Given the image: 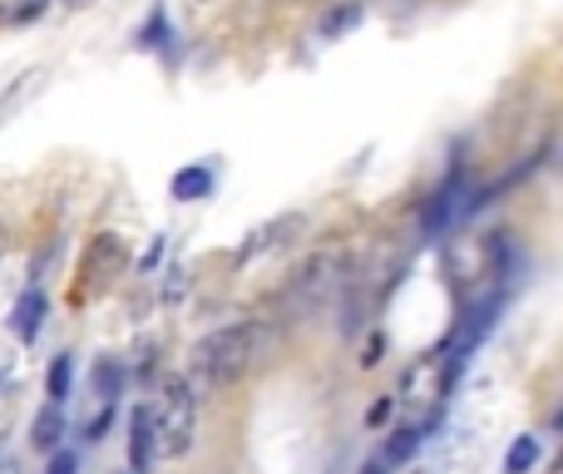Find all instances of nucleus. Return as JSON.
Returning a JSON list of instances; mask_svg holds the SVG:
<instances>
[{"label": "nucleus", "instance_id": "1a4fd4ad", "mask_svg": "<svg viewBox=\"0 0 563 474\" xmlns=\"http://www.w3.org/2000/svg\"><path fill=\"white\" fill-rule=\"evenodd\" d=\"M539 465V436H519L505 455V474H529Z\"/></svg>", "mask_w": 563, "mask_h": 474}, {"label": "nucleus", "instance_id": "f03ea898", "mask_svg": "<svg viewBox=\"0 0 563 474\" xmlns=\"http://www.w3.org/2000/svg\"><path fill=\"white\" fill-rule=\"evenodd\" d=\"M148 410V440L158 460H184L198 440V396L184 376H168Z\"/></svg>", "mask_w": 563, "mask_h": 474}, {"label": "nucleus", "instance_id": "2eb2a0df", "mask_svg": "<svg viewBox=\"0 0 563 474\" xmlns=\"http://www.w3.org/2000/svg\"><path fill=\"white\" fill-rule=\"evenodd\" d=\"M386 416H390V396H380L376 406H371V416H366V420H371V426H380V420H386Z\"/></svg>", "mask_w": 563, "mask_h": 474}, {"label": "nucleus", "instance_id": "6e6552de", "mask_svg": "<svg viewBox=\"0 0 563 474\" xmlns=\"http://www.w3.org/2000/svg\"><path fill=\"white\" fill-rule=\"evenodd\" d=\"M59 436H65V410L45 400V410H40L35 426H30V445H35V450H55Z\"/></svg>", "mask_w": 563, "mask_h": 474}, {"label": "nucleus", "instance_id": "423d86ee", "mask_svg": "<svg viewBox=\"0 0 563 474\" xmlns=\"http://www.w3.org/2000/svg\"><path fill=\"white\" fill-rule=\"evenodd\" d=\"M460 194H465V184H460V174L450 178L445 188H435V194H430L426 218H420L430 238H440V233H445V228H450V218H455V208H460Z\"/></svg>", "mask_w": 563, "mask_h": 474}, {"label": "nucleus", "instance_id": "39448f33", "mask_svg": "<svg viewBox=\"0 0 563 474\" xmlns=\"http://www.w3.org/2000/svg\"><path fill=\"white\" fill-rule=\"evenodd\" d=\"M45 311H49V301H45V291L40 287L20 291V301L10 307V331H15L20 341H35L40 327H45Z\"/></svg>", "mask_w": 563, "mask_h": 474}, {"label": "nucleus", "instance_id": "0eeeda50", "mask_svg": "<svg viewBox=\"0 0 563 474\" xmlns=\"http://www.w3.org/2000/svg\"><path fill=\"white\" fill-rule=\"evenodd\" d=\"M168 194H174L178 203H198V198H208V194H213V168H208V164L178 168L174 184H168Z\"/></svg>", "mask_w": 563, "mask_h": 474}, {"label": "nucleus", "instance_id": "9d476101", "mask_svg": "<svg viewBox=\"0 0 563 474\" xmlns=\"http://www.w3.org/2000/svg\"><path fill=\"white\" fill-rule=\"evenodd\" d=\"M420 440H426V430H420V426H400L396 436L386 440V460H390V465H400V460H410V455H416V450H420Z\"/></svg>", "mask_w": 563, "mask_h": 474}, {"label": "nucleus", "instance_id": "f8f14e48", "mask_svg": "<svg viewBox=\"0 0 563 474\" xmlns=\"http://www.w3.org/2000/svg\"><path fill=\"white\" fill-rule=\"evenodd\" d=\"M361 15H366V5H356V0H346V5H336L327 20H321V35H327V40H336L341 30H351Z\"/></svg>", "mask_w": 563, "mask_h": 474}, {"label": "nucleus", "instance_id": "9b49d317", "mask_svg": "<svg viewBox=\"0 0 563 474\" xmlns=\"http://www.w3.org/2000/svg\"><path fill=\"white\" fill-rule=\"evenodd\" d=\"M69 376H75V361H69V356H55V366H49V376H45L49 406H65V396H69Z\"/></svg>", "mask_w": 563, "mask_h": 474}, {"label": "nucleus", "instance_id": "f3484780", "mask_svg": "<svg viewBox=\"0 0 563 474\" xmlns=\"http://www.w3.org/2000/svg\"><path fill=\"white\" fill-rule=\"evenodd\" d=\"M420 474H430V470H420Z\"/></svg>", "mask_w": 563, "mask_h": 474}, {"label": "nucleus", "instance_id": "20e7f679", "mask_svg": "<svg viewBox=\"0 0 563 474\" xmlns=\"http://www.w3.org/2000/svg\"><path fill=\"white\" fill-rule=\"evenodd\" d=\"M124 267H129L124 238L119 233H95L89 238V247H85V257H79V282H85L89 291H104V287H114V282L124 277Z\"/></svg>", "mask_w": 563, "mask_h": 474}, {"label": "nucleus", "instance_id": "ddd939ff", "mask_svg": "<svg viewBox=\"0 0 563 474\" xmlns=\"http://www.w3.org/2000/svg\"><path fill=\"white\" fill-rule=\"evenodd\" d=\"M75 470H79V455H75V450H55V460H49L45 474H75Z\"/></svg>", "mask_w": 563, "mask_h": 474}, {"label": "nucleus", "instance_id": "4468645a", "mask_svg": "<svg viewBox=\"0 0 563 474\" xmlns=\"http://www.w3.org/2000/svg\"><path fill=\"white\" fill-rule=\"evenodd\" d=\"M119 381H124V376H119V366H114V361H104V366H99V386H104L109 400L119 396Z\"/></svg>", "mask_w": 563, "mask_h": 474}, {"label": "nucleus", "instance_id": "dca6fc26", "mask_svg": "<svg viewBox=\"0 0 563 474\" xmlns=\"http://www.w3.org/2000/svg\"><path fill=\"white\" fill-rule=\"evenodd\" d=\"M361 474H386V460H371V465H361Z\"/></svg>", "mask_w": 563, "mask_h": 474}, {"label": "nucleus", "instance_id": "f257e3e1", "mask_svg": "<svg viewBox=\"0 0 563 474\" xmlns=\"http://www.w3.org/2000/svg\"><path fill=\"white\" fill-rule=\"evenodd\" d=\"M267 346V331L257 321H233V327L208 331L203 341H194V376L208 386H233L257 366Z\"/></svg>", "mask_w": 563, "mask_h": 474}, {"label": "nucleus", "instance_id": "7ed1b4c3", "mask_svg": "<svg viewBox=\"0 0 563 474\" xmlns=\"http://www.w3.org/2000/svg\"><path fill=\"white\" fill-rule=\"evenodd\" d=\"M460 361L455 356H420L416 366L406 371V406L420 416V430L435 426L440 406H445V390H450V371H455Z\"/></svg>", "mask_w": 563, "mask_h": 474}]
</instances>
